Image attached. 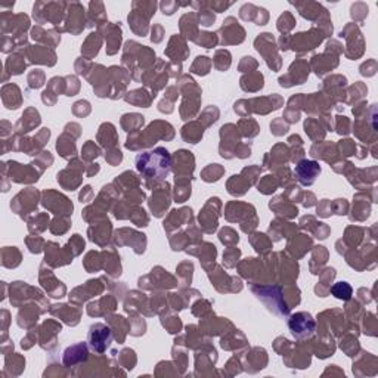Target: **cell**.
<instances>
[{
  "label": "cell",
  "mask_w": 378,
  "mask_h": 378,
  "mask_svg": "<svg viewBox=\"0 0 378 378\" xmlns=\"http://www.w3.org/2000/svg\"><path fill=\"white\" fill-rule=\"evenodd\" d=\"M319 173H320V165L312 160H301L295 165V177L305 186H310Z\"/></svg>",
  "instance_id": "obj_6"
},
{
  "label": "cell",
  "mask_w": 378,
  "mask_h": 378,
  "mask_svg": "<svg viewBox=\"0 0 378 378\" xmlns=\"http://www.w3.org/2000/svg\"><path fill=\"white\" fill-rule=\"evenodd\" d=\"M224 25L222 27L220 33L223 34V39H222V43L223 45H234V43H241L244 40V30L241 25H238L235 18H228L224 21Z\"/></svg>",
  "instance_id": "obj_7"
},
{
  "label": "cell",
  "mask_w": 378,
  "mask_h": 378,
  "mask_svg": "<svg viewBox=\"0 0 378 378\" xmlns=\"http://www.w3.org/2000/svg\"><path fill=\"white\" fill-rule=\"evenodd\" d=\"M111 340H112L111 331H109V328H106L104 324H94L90 327L89 343H90V347L94 352H98V353L105 352L111 344Z\"/></svg>",
  "instance_id": "obj_4"
},
{
  "label": "cell",
  "mask_w": 378,
  "mask_h": 378,
  "mask_svg": "<svg viewBox=\"0 0 378 378\" xmlns=\"http://www.w3.org/2000/svg\"><path fill=\"white\" fill-rule=\"evenodd\" d=\"M21 92L18 89V86L15 84H6L2 89V98H3V104L9 109H16L21 105Z\"/></svg>",
  "instance_id": "obj_11"
},
{
  "label": "cell",
  "mask_w": 378,
  "mask_h": 378,
  "mask_svg": "<svg viewBox=\"0 0 378 378\" xmlns=\"http://www.w3.org/2000/svg\"><path fill=\"white\" fill-rule=\"evenodd\" d=\"M28 56L31 59V62H40V64H47V65H53L55 64V53L52 50H47V47H30L28 49Z\"/></svg>",
  "instance_id": "obj_13"
},
{
  "label": "cell",
  "mask_w": 378,
  "mask_h": 378,
  "mask_svg": "<svg viewBox=\"0 0 378 378\" xmlns=\"http://www.w3.org/2000/svg\"><path fill=\"white\" fill-rule=\"evenodd\" d=\"M330 290L334 297H337L340 300H349L352 297V287L347 282H337Z\"/></svg>",
  "instance_id": "obj_20"
},
{
  "label": "cell",
  "mask_w": 378,
  "mask_h": 378,
  "mask_svg": "<svg viewBox=\"0 0 378 378\" xmlns=\"http://www.w3.org/2000/svg\"><path fill=\"white\" fill-rule=\"evenodd\" d=\"M5 68H6V71L9 74H21L25 70V62H24L23 58L13 55V56H11V58L6 61Z\"/></svg>",
  "instance_id": "obj_21"
},
{
  "label": "cell",
  "mask_w": 378,
  "mask_h": 378,
  "mask_svg": "<svg viewBox=\"0 0 378 378\" xmlns=\"http://www.w3.org/2000/svg\"><path fill=\"white\" fill-rule=\"evenodd\" d=\"M5 165L11 170V180H13V182L31 183V182H37V179H39V173H34L31 170V167H28V165H21L15 161H9Z\"/></svg>",
  "instance_id": "obj_8"
},
{
  "label": "cell",
  "mask_w": 378,
  "mask_h": 378,
  "mask_svg": "<svg viewBox=\"0 0 378 378\" xmlns=\"http://www.w3.org/2000/svg\"><path fill=\"white\" fill-rule=\"evenodd\" d=\"M294 25H295L294 18H293V15H291L290 12H285L282 16L278 20V30L282 31V33L290 31Z\"/></svg>",
  "instance_id": "obj_24"
},
{
  "label": "cell",
  "mask_w": 378,
  "mask_h": 378,
  "mask_svg": "<svg viewBox=\"0 0 378 378\" xmlns=\"http://www.w3.org/2000/svg\"><path fill=\"white\" fill-rule=\"evenodd\" d=\"M201 39H197L195 42L198 45H202L205 47H213L216 43H217V39H216V34H212V33H201Z\"/></svg>",
  "instance_id": "obj_27"
},
{
  "label": "cell",
  "mask_w": 378,
  "mask_h": 378,
  "mask_svg": "<svg viewBox=\"0 0 378 378\" xmlns=\"http://www.w3.org/2000/svg\"><path fill=\"white\" fill-rule=\"evenodd\" d=\"M210 67H212L210 59L207 58V56H198L197 61H195V64L192 65V71L197 72V74H202V75H204V74L209 72Z\"/></svg>",
  "instance_id": "obj_23"
},
{
  "label": "cell",
  "mask_w": 378,
  "mask_h": 378,
  "mask_svg": "<svg viewBox=\"0 0 378 378\" xmlns=\"http://www.w3.org/2000/svg\"><path fill=\"white\" fill-rule=\"evenodd\" d=\"M288 328L293 332V335H294L295 338L301 340V338L310 337L313 334V331H315V320L306 312H300V313H295V315H293L290 318V320H288Z\"/></svg>",
  "instance_id": "obj_2"
},
{
  "label": "cell",
  "mask_w": 378,
  "mask_h": 378,
  "mask_svg": "<svg viewBox=\"0 0 378 378\" xmlns=\"http://www.w3.org/2000/svg\"><path fill=\"white\" fill-rule=\"evenodd\" d=\"M43 80H45V75H43V72L40 70H35L33 71L30 75H28V83H30V87H40L42 84H43Z\"/></svg>",
  "instance_id": "obj_26"
},
{
  "label": "cell",
  "mask_w": 378,
  "mask_h": 378,
  "mask_svg": "<svg viewBox=\"0 0 378 378\" xmlns=\"http://www.w3.org/2000/svg\"><path fill=\"white\" fill-rule=\"evenodd\" d=\"M220 241H222L223 244H236V242H238V235H236L232 229L226 228V229H223V231L220 232Z\"/></svg>",
  "instance_id": "obj_28"
},
{
  "label": "cell",
  "mask_w": 378,
  "mask_h": 378,
  "mask_svg": "<svg viewBox=\"0 0 378 378\" xmlns=\"http://www.w3.org/2000/svg\"><path fill=\"white\" fill-rule=\"evenodd\" d=\"M177 6H179L177 3H170V2H165V3L161 5V9H163V12H164V15L165 13H167V15H172L173 12L176 11Z\"/></svg>",
  "instance_id": "obj_31"
},
{
  "label": "cell",
  "mask_w": 378,
  "mask_h": 378,
  "mask_svg": "<svg viewBox=\"0 0 378 378\" xmlns=\"http://www.w3.org/2000/svg\"><path fill=\"white\" fill-rule=\"evenodd\" d=\"M167 186H168V185L165 183L164 188H161L160 192H157V194H155V195L153 197L151 202H149L151 210H153V212L155 213V216H158V217L163 214V212H164L165 209L168 207V202H170L168 198H167V191H164Z\"/></svg>",
  "instance_id": "obj_15"
},
{
  "label": "cell",
  "mask_w": 378,
  "mask_h": 378,
  "mask_svg": "<svg viewBox=\"0 0 378 378\" xmlns=\"http://www.w3.org/2000/svg\"><path fill=\"white\" fill-rule=\"evenodd\" d=\"M170 165H172V157L164 148H157L151 153L139 154L136 157V168L141 172L146 185L163 182L170 173Z\"/></svg>",
  "instance_id": "obj_1"
},
{
  "label": "cell",
  "mask_w": 378,
  "mask_h": 378,
  "mask_svg": "<svg viewBox=\"0 0 378 378\" xmlns=\"http://www.w3.org/2000/svg\"><path fill=\"white\" fill-rule=\"evenodd\" d=\"M99 34H94L92 33L90 37L86 40V43L84 45H87V46H83V53L86 55V56H93L98 53V50H99V46H101V39L98 37Z\"/></svg>",
  "instance_id": "obj_19"
},
{
  "label": "cell",
  "mask_w": 378,
  "mask_h": 378,
  "mask_svg": "<svg viewBox=\"0 0 378 378\" xmlns=\"http://www.w3.org/2000/svg\"><path fill=\"white\" fill-rule=\"evenodd\" d=\"M222 173H223L222 167H219V164H213L202 172V179L205 182H216V180L220 179Z\"/></svg>",
  "instance_id": "obj_22"
},
{
  "label": "cell",
  "mask_w": 378,
  "mask_h": 378,
  "mask_svg": "<svg viewBox=\"0 0 378 378\" xmlns=\"http://www.w3.org/2000/svg\"><path fill=\"white\" fill-rule=\"evenodd\" d=\"M2 256H3L2 263L6 268H16L21 261V254L15 247H5L2 251Z\"/></svg>",
  "instance_id": "obj_16"
},
{
  "label": "cell",
  "mask_w": 378,
  "mask_h": 378,
  "mask_svg": "<svg viewBox=\"0 0 378 378\" xmlns=\"http://www.w3.org/2000/svg\"><path fill=\"white\" fill-rule=\"evenodd\" d=\"M87 357V349L86 346L80 343V344H75L72 347H68L64 353V364L65 365H74L75 362H80V361H86Z\"/></svg>",
  "instance_id": "obj_12"
},
{
  "label": "cell",
  "mask_w": 378,
  "mask_h": 378,
  "mask_svg": "<svg viewBox=\"0 0 378 378\" xmlns=\"http://www.w3.org/2000/svg\"><path fill=\"white\" fill-rule=\"evenodd\" d=\"M324 37L325 35L316 30H310L309 33H300L294 37L293 49L294 50H310L316 45H319L324 40Z\"/></svg>",
  "instance_id": "obj_9"
},
{
  "label": "cell",
  "mask_w": 378,
  "mask_h": 378,
  "mask_svg": "<svg viewBox=\"0 0 378 378\" xmlns=\"http://www.w3.org/2000/svg\"><path fill=\"white\" fill-rule=\"evenodd\" d=\"M68 12L70 13H68L65 30L71 31L72 34H79L84 28V9L80 3H72Z\"/></svg>",
  "instance_id": "obj_10"
},
{
  "label": "cell",
  "mask_w": 378,
  "mask_h": 378,
  "mask_svg": "<svg viewBox=\"0 0 378 378\" xmlns=\"http://www.w3.org/2000/svg\"><path fill=\"white\" fill-rule=\"evenodd\" d=\"M99 155V149L96 148L93 145V142L89 141L86 145H84V148H83V157L84 158H87V160H90V158H93V157H98Z\"/></svg>",
  "instance_id": "obj_30"
},
{
  "label": "cell",
  "mask_w": 378,
  "mask_h": 378,
  "mask_svg": "<svg viewBox=\"0 0 378 378\" xmlns=\"http://www.w3.org/2000/svg\"><path fill=\"white\" fill-rule=\"evenodd\" d=\"M108 49L106 52L109 55L116 53L118 50V46H120V42H121V31H120V27L118 25H108Z\"/></svg>",
  "instance_id": "obj_17"
},
{
  "label": "cell",
  "mask_w": 378,
  "mask_h": 378,
  "mask_svg": "<svg viewBox=\"0 0 378 378\" xmlns=\"http://www.w3.org/2000/svg\"><path fill=\"white\" fill-rule=\"evenodd\" d=\"M201 13H197V16L200 18V23L202 25H205V27H209V25H212L214 23V13H212L210 9H202V11H198Z\"/></svg>",
  "instance_id": "obj_29"
},
{
  "label": "cell",
  "mask_w": 378,
  "mask_h": 378,
  "mask_svg": "<svg viewBox=\"0 0 378 378\" xmlns=\"http://www.w3.org/2000/svg\"><path fill=\"white\" fill-rule=\"evenodd\" d=\"M186 127L191 129V131L183 127V130H182V136H183V139H185V141L191 142V143H197V142L200 141L201 138H202V127H198L195 123H191V124L186 126Z\"/></svg>",
  "instance_id": "obj_18"
},
{
  "label": "cell",
  "mask_w": 378,
  "mask_h": 378,
  "mask_svg": "<svg viewBox=\"0 0 378 378\" xmlns=\"http://www.w3.org/2000/svg\"><path fill=\"white\" fill-rule=\"evenodd\" d=\"M37 207V192L33 189L23 191L21 195H16L11 202V209L18 213L23 219H27V214Z\"/></svg>",
  "instance_id": "obj_5"
},
{
  "label": "cell",
  "mask_w": 378,
  "mask_h": 378,
  "mask_svg": "<svg viewBox=\"0 0 378 378\" xmlns=\"http://www.w3.org/2000/svg\"><path fill=\"white\" fill-rule=\"evenodd\" d=\"M68 5L67 3H35L34 9H33V15H34V20H37L39 23H45V21H50L53 24H58L61 21V16H62V9L67 8Z\"/></svg>",
  "instance_id": "obj_3"
},
{
  "label": "cell",
  "mask_w": 378,
  "mask_h": 378,
  "mask_svg": "<svg viewBox=\"0 0 378 378\" xmlns=\"http://www.w3.org/2000/svg\"><path fill=\"white\" fill-rule=\"evenodd\" d=\"M278 186L276 180L273 179V176H266L263 179V182L259 185V191H261L263 194H271Z\"/></svg>",
  "instance_id": "obj_25"
},
{
  "label": "cell",
  "mask_w": 378,
  "mask_h": 378,
  "mask_svg": "<svg viewBox=\"0 0 378 378\" xmlns=\"http://www.w3.org/2000/svg\"><path fill=\"white\" fill-rule=\"evenodd\" d=\"M39 124H40V116H39V112L35 109H33V108H30V109L25 111V114L18 121L16 130L21 131V133H27V131H30L33 127L39 126Z\"/></svg>",
  "instance_id": "obj_14"
}]
</instances>
